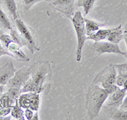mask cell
Listing matches in <instances>:
<instances>
[{"label":"cell","mask_w":127,"mask_h":120,"mask_svg":"<svg viewBox=\"0 0 127 120\" xmlns=\"http://www.w3.org/2000/svg\"><path fill=\"white\" fill-rule=\"evenodd\" d=\"M31 76L26 85L22 87V92H32L42 93L49 92L51 85L49 84L52 78V65L48 61L36 62L31 66Z\"/></svg>","instance_id":"cell-1"},{"label":"cell","mask_w":127,"mask_h":120,"mask_svg":"<svg viewBox=\"0 0 127 120\" xmlns=\"http://www.w3.org/2000/svg\"><path fill=\"white\" fill-rule=\"evenodd\" d=\"M108 95L102 86L97 84L89 85L86 95V108L89 119H95L99 116Z\"/></svg>","instance_id":"cell-2"},{"label":"cell","mask_w":127,"mask_h":120,"mask_svg":"<svg viewBox=\"0 0 127 120\" xmlns=\"http://www.w3.org/2000/svg\"><path fill=\"white\" fill-rule=\"evenodd\" d=\"M74 29L76 33L77 47L75 52V59L77 62H80L82 58V49L86 41L87 40V33L85 30V18L82 15L81 11H76L74 13L72 17L70 18Z\"/></svg>","instance_id":"cell-3"},{"label":"cell","mask_w":127,"mask_h":120,"mask_svg":"<svg viewBox=\"0 0 127 120\" xmlns=\"http://www.w3.org/2000/svg\"><path fill=\"white\" fill-rule=\"evenodd\" d=\"M15 24L20 35L22 36V38L26 42V46L31 51V52L34 53L36 51H39L37 46V40H36L34 30L26 25L20 17L15 20Z\"/></svg>","instance_id":"cell-4"},{"label":"cell","mask_w":127,"mask_h":120,"mask_svg":"<svg viewBox=\"0 0 127 120\" xmlns=\"http://www.w3.org/2000/svg\"><path fill=\"white\" fill-rule=\"evenodd\" d=\"M0 42L5 49L11 54V57L19 61H23V62H27L30 58H28L27 55L22 50V47L18 44L17 42L13 40L10 35L3 33V35L0 36Z\"/></svg>","instance_id":"cell-5"},{"label":"cell","mask_w":127,"mask_h":120,"mask_svg":"<svg viewBox=\"0 0 127 120\" xmlns=\"http://www.w3.org/2000/svg\"><path fill=\"white\" fill-rule=\"evenodd\" d=\"M126 91L124 88H119L115 92L108 96L105 103H104L103 107L102 109L106 113V114L109 117H111L113 113H114L117 109H119L120 104L122 103L123 99L125 98L126 95Z\"/></svg>","instance_id":"cell-6"},{"label":"cell","mask_w":127,"mask_h":120,"mask_svg":"<svg viewBox=\"0 0 127 120\" xmlns=\"http://www.w3.org/2000/svg\"><path fill=\"white\" fill-rule=\"evenodd\" d=\"M116 77H117V72L115 66L110 64L105 67L101 72L96 75L93 83L105 88L110 85L116 84Z\"/></svg>","instance_id":"cell-7"},{"label":"cell","mask_w":127,"mask_h":120,"mask_svg":"<svg viewBox=\"0 0 127 120\" xmlns=\"http://www.w3.org/2000/svg\"><path fill=\"white\" fill-rule=\"evenodd\" d=\"M17 101L23 109H32L35 112H38L41 105V94L32 91L22 92Z\"/></svg>","instance_id":"cell-8"},{"label":"cell","mask_w":127,"mask_h":120,"mask_svg":"<svg viewBox=\"0 0 127 120\" xmlns=\"http://www.w3.org/2000/svg\"><path fill=\"white\" fill-rule=\"evenodd\" d=\"M31 70H32V68L30 66L24 67V68L15 71L14 76L5 85L6 88H17L21 90L22 87L29 80L31 76Z\"/></svg>","instance_id":"cell-9"},{"label":"cell","mask_w":127,"mask_h":120,"mask_svg":"<svg viewBox=\"0 0 127 120\" xmlns=\"http://www.w3.org/2000/svg\"><path fill=\"white\" fill-rule=\"evenodd\" d=\"M93 48L97 55H102L104 53H114L119 55L126 56V52L120 50L119 44L113 43L110 42H95L93 43Z\"/></svg>","instance_id":"cell-10"},{"label":"cell","mask_w":127,"mask_h":120,"mask_svg":"<svg viewBox=\"0 0 127 120\" xmlns=\"http://www.w3.org/2000/svg\"><path fill=\"white\" fill-rule=\"evenodd\" d=\"M75 0H54L53 6L55 9L63 13L70 19L74 15V4Z\"/></svg>","instance_id":"cell-11"},{"label":"cell","mask_w":127,"mask_h":120,"mask_svg":"<svg viewBox=\"0 0 127 120\" xmlns=\"http://www.w3.org/2000/svg\"><path fill=\"white\" fill-rule=\"evenodd\" d=\"M15 71V66L12 62H9L0 67V85H7V83L14 76Z\"/></svg>","instance_id":"cell-12"},{"label":"cell","mask_w":127,"mask_h":120,"mask_svg":"<svg viewBox=\"0 0 127 120\" xmlns=\"http://www.w3.org/2000/svg\"><path fill=\"white\" fill-rule=\"evenodd\" d=\"M103 26L104 24L99 23V22L88 19V18H85V30L87 38L95 33L96 31H97L99 29H101L102 27H103Z\"/></svg>","instance_id":"cell-13"},{"label":"cell","mask_w":127,"mask_h":120,"mask_svg":"<svg viewBox=\"0 0 127 120\" xmlns=\"http://www.w3.org/2000/svg\"><path fill=\"white\" fill-rule=\"evenodd\" d=\"M117 72V77H116V85L120 87H122L124 82L127 80V63L122 64L114 65Z\"/></svg>","instance_id":"cell-14"},{"label":"cell","mask_w":127,"mask_h":120,"mask_svg":"<svg viewBox=\"0 0 127 120\" xmlns=\"http://www.w3.org/2000/svg\"><path fill=\"white\" fill-rule=\"evenodd\" d=\"M122 40H123L122 26L119 25L117 27L111 28V30H110V32H109V34H108L106 41L113 42V43L119 44Z\"/></svg>","instance_id":"cell-15"},{"label":"cell","mask_w":127,"mask_h":120,"mask_svg":"<svg viewBox=\"0 0 127 120\" xmlns=\"http://www.w3.org/2000/svg\"><path fill=\"white\" fill-rule=\"evenodd\" d=\"M2 3L5 7V9H7L8 13L11 15L12 19L16 20L20 17L15 0H2Z\"/></svg>","instance_id":"cell-16"},{"label":"cell","mask_w":127,"mask_h":120,"mask_svg":"<svg viewBox=\"0 0 127 120\" xmlns=\"http://www.w3.org/2000/svg\"><path fill=\"white\" fill-rule=\"evenodd\" d=\"M111 28H101L96 31L95 33L93 34L91 36L87 38L88 40H92L93 42H102L107 39L108 34H109Z\"/></svg>","instance_id":"cell-17"},{"label":"cell","mask_w":127,"mask_h":120,"mask_svg":"<svg viewBox=\"0 0 127 120\" xmlns=\"http://www.w3.org/2000/svg\"><path fill=\"white\" fill-rule=\"evenodd\" d=\"M18 100V99H17ZM16 100L15 104L12 106L11 107V112H10V116L12 119H17V120H23L25 119L24 116V110L19 105L18 101Z\"/></svg>","instance_id":"cell-18"},{"label":"cell","mask_w":127,"mask_h":120,"mask_svg":"<svg viewBox=\"0 0 127 120\" xmlns=\"http://www.w3.org/2000/svg\"><path fill=\"white\" fill-rule=\"evenodd\" d=\"M0 24L2 25L4 29L11 30L13 28H12V25L11 22L9 21V17L6 15V13L3 11V9H2V7L0 6Z\"/></svg>","instance_id":"cell-19"},{"label":"cell","mask_w":127,"mask_h":120,"mask_svg":"<svg viewBox=\"0 0 127 120\" xmlns=\"http://www.w3.org/2000/svg\"><path fill=\"white\" fill-rule=\"evenodd\" d=\"M96 3V0H81V3H79V6H81L84 11V15H87L93 9L94 4Z\"/></svg>","instance_id":"cell-20"},{"label":"cell","mask_w":127,"mask_h":120,"mask_svg":"<svg viewBox=\"0 0 127 120\" xmlns=\"http://www.w3.org/2000/svg\"><path fill=\"white\" fill-rule=\"evenodd\" d=\"M14 104H15V102L10 99L9 95L6 92H4L0 96V108H3V107H12V106Z\"/></svg>","instance_id":"cell-21"},{"label":"cell","mask_w":127,"mask_h":120,"mask_svg":"<svg viewBox=\"0 0 127 120\" xmlns=\"http://www.w3.org/2000/svg\"><path fill=\"white\" fill-rule=\"evenodd\" d=\"M9 96L10 97L12 101L14 102H15V101L18 99V97L20 96V95L21 94V90L17 88H7V90L5 91Z\"/></svg>","instance_id":"cell-22"},{"label":"cell","mask_w":127,"mask_h":120,"mask_svg":"<svg viewBox=\"0 0 127 120\" xmlns=\"http://www.w3.org/2000/svg\"><path fill=\"white\" fill-rule=\"evenodd\" d=\"M110 118L114 120H127V112L117 109Z\"/></svg>","instance_id":"cell-23"},{"label":"cell","mask_w":127,"mask_h":120,"mask_svg":"<svg viewBox=\"0 0 127 120\" xmlns=\"http://www.w3.org/2000/svg\"><path fill=\"white\" fill-rule=\"evenodd\" d=\"M20 1H21L25 9L29 10L30 9H32V6H34L36 3H39L41 1H44V0H20Z\"/></svg>","instance_id":"cell-24"},{"label":"cell","mask_w":127,"mask_h":120,"mask_svg":"<svg viewBox=\"0 0 127 120\" xmlns=\"http://www.w3.org/2000/svg\"><path fill=\"white\" fill-rule=\"evenodd\" d=\"M119 88H120V86H119V85H117L116 84H113V85H108V86H107V87H105V88H104V90L106 91V92L108 93V96H110L111 94H113L114 92H115V91H117Z\"/></svg>","instance_id":"cell-25"},{"label":"cell","mask_w":127,"mask_h":120,"mask_svg":"<svg viewBox=\"0 0 127 120\" xmlns=\"http://www.w3.org/2000/svg\"><path fill=\"white\" fill-rule=\"evenodd\" d=\"M34 114H35V111L32 110V109H24L25 119H26V120L33 119Z\"/></svg>","instance_id":"cell-26"},{"label":"cell","mask_w":127,"mask_h":120,"mask_svg":"<svg viewBox=\"0 0 127 120\" xmlns=\"http://www.w3.org/2000/svg\"><path fill=\"white\" fill-rule=\"evenodd\" d=\"M10 112H11V107H3V108H0V116H1V117L7 118V116L10 114Z\"/></svg>","instance_id":"cell-27"},{"label":"cell","mask_w":127,"mask_h":120,"mask_svg":"<svg viewBox=\"0 0 127 120\" xmlns=\"http://www.w3.org/2000/svg\"><path fill=\"white\" fill-rule=\"evenodd\" d=\"M119 109H120V110H123V111H126V112H127V94L126 95L125 98L123 99V101H122L121 104H120V107H119Z\"/></svg>","instance_id":"cell-28"},{"label":"cell","mask_w":127,"mask_h":120,"mask_svg":"<svg viewBox=\"0 0 127 120\" xmlns=\"http://www.w3.org/2000/svg\"><path fill=\"white\" fill-rule=\"evenodd\" d=\"M0 55H2V56H3V55H7V56L11 57V54H10L9 52L5 49V48L2 45L1 42H0Z\"/></svg>","instance_id":"cell-29"},{"label":"cell","mask_w":127,"mask_h":120,"mask_svg":"<svg viewBox=\"0 0 127 120\" xmlns=\"http://www.w3.org/2000/svg\"><path fill=\"white\" fill-rule=\"evenodd\" d=\"M123 40L125 41L126 46H127V22L125 25L124 29H123Z\"/></svg>","instance_id":"cell-30"},{"label":"cell","mask_w":127,"mask_h":120,"mask_svg":"<svg viewBox=\"0 0 127 120\" xmlns=\"http://www.w3.org/2000/svg\"><path fill=\"white\" fill-rule=\"evenodd\" d=\"M5 92V85H0V96Z\"/></svg>","instance_id":"cell-31"},{"label":"cell","mask_w":127,"mask_h":120,"mask_svg":"<svg viewBox=\"0 0 127 120\" xmlns=\"http://www.w3.org/2000/svg\"><path fill=\"white\" fill-rule=\"evenodd\" d=\"M122 88H124L125 90L127 91V80L124 82V84H123V85H122Z\"/></svg>","instance_id":"cell-32"},{"label":"cell","mask_w":127,"mask_h":120,"mask_svg":"<svg viewBox=\"0 0 127 120\" xmlns=\"http://www.w3.org/2000/svg\"><path fill=\"white\" fill-rule=\"evenodd\" d=\"M2 28H3V26H2L1 24H0V36H1L3 34V30L2 29Z\"/></svg>","instance_id":"cell-33"},{"label":"cell","mask_w":127,"mask_h":120,"mask_svg":"<svg viewBox=\"0 0 127 120\" xmlns=\"http://www.w3.org/2000/svg\"><path fill=\"white\" fill-rule=\"evenodd\" d=\"M45 1H48V2H52V1H54V0H45Z\"/></svg>","instance_id":"cell-34"},{"label":"cell","mask_w":127,"mask_h":120,"mask_svg":"<svg viewBox=\"0 0 127 120\" xmlns=\"http://www.w3.org/2000/svg\"><path fill=\"white\" fill-rule=\"evenodd\" d=\"M126 57H127V52H126Z\"/></svg>","instance_id":"cell-35"},{"label":"cell","mask_w":127,"mask_h":120,"mask_svg":"<svg viewBox=\"0 0 127 120\" xmlns=\"http://www.w3.org/2000/svg\"><path fill=\"white\" fill-rule=\"evenodd\" d=\"M1 56H2V55H0V57H1Z\"/></svg>","instance_id":"cell-36"}]
</instances>
